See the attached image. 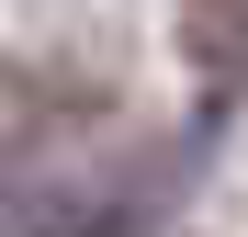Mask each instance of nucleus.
Listing matches in <instances>:
<instances>
[{
	"instance_id": "obj_1",
	"label": "nucleus",
	"mask_w": 248,
	"mask_h": 237,
	"mask_svg": "<svg viewBox=\"0 0 248 237\" xmlns=\"http://www.w3.org/2000/svg\"><path fill=\"white\" fill-rule=\"evenodd\" d=\"M181 46H192V68L226 91V79L248 68V0H181Z\"/></svg>"
}]
</instances>
